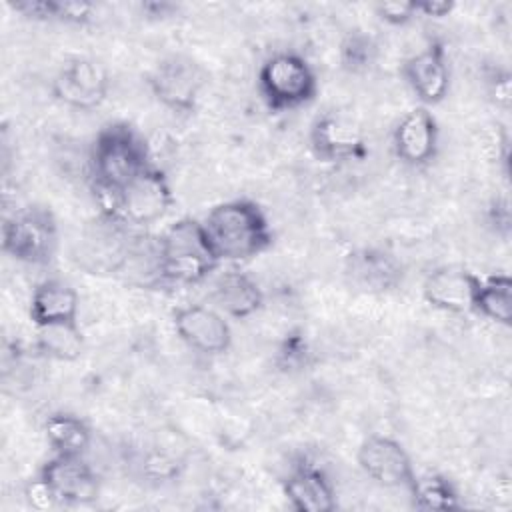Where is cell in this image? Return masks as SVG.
I'll use <instances>...</instances> for the list:
<instances>
[{"instance_id":"obj_5","label":"cell","mask_w":512,"mask_h":512,"mask_svg":"<svg viewBox=\"0 0 512 512\" xmlns=\"http://www.w3.org/2000/svg\"><path fill=\"white\" fill-rule=\"evenodd\" d=\"M2 250L24 264H50L58 250V224L54 214L36 204L16 210L2 224Z\"/></svg>"},{"instance_id":"obj_9","label":"cell","mask_w":512,"mask_h":512,"mask_svg":"<svg viewBox=\"0 0 512 512\" xmlns=\"http://www.w3.org/2000/svg\"><path fill=\"white\" fill-rule=\"evenodd\" d=\"M310 148L322 162L362 160L368 154L364 130L342 112H324L310 126Z\"/></svg>"},{"instance_id":"obj_23","label":"cell","mask_w":512,"mask_h":512,"mask_svg":"<svg viewBox=\"0 0 512 512\" xmlns=\"http://www.w3.org/2000/svg\"><path fill=\"white\" fill-rule=\"evenodd\" d=\"M412 496V504L418 510H458L460 496L454 488V484L444 478L442 474H426V476H416L412 486L408 488Z\"/></svg>"},{"instance_id":"obj_31","label":"cell","mask_w":512,"mask_h":512,"mask_svg":"<svg viewBox=\"0 0 512 512\" xmlns=\"http://www.w3.org/2000/svg\"><path fill=\"white\" fill-rule=\"evenodd\" d=\"M26 498H28L30 506H34L38 510H46V508H52L58 504L52 490L46 486V482L40 476L26 486Z\"/></svg>"},{"instance_id":"obj_14","label":"cell","mask_w":512,"mask_h":512,"mask_svg":"<svg viewBox=\"0 0 512 512\" xmlns=\"http://www.w3.org/2000/svg\"><path fill=\"white\" fill-rule=\"evenodd\" d=\"M440 128L426 106L404 114L392 132V150L396 158L412 168L430 164L438 154Z\"/></svg>"},{"instance_id":"obj_16","label":"cell","mask_w":512,"mask_h":512,"mask_svg":"<svg viewBox=\"0 0 512 512\" xmlns=\"http://www.w3.org/2000/svg\"><path fill=\"white\" fill-rule=\"evenodd\" d=\"M282 490L288 504L298 512H332L336 508V490L330 478L306 458L290 466Z\"/></svg>"},{"instance_id":"obj_20","label":"cell","mask_w":512,"mask_h":512,"mask_svg":"<svg viewBox=\"0 0 512 512\" xmlns=\"http://www.w3.org/2000/svg\"><path fill=\"white\" fill-rule=\"evenodd\" d=\"M44 436L54 454L84 456L92 442L90 426L76 414L54 412L44 422Z\"/></svg>"},{"instance_id":"obj_17","label":"cell","mask_w":512,"mask_h":512,"mask_svg":"<svg viewBox=\"0 0 512 512\" xmlns=\"http://www.w3.org/2000/svg\"><path fill=\"white\" fill-rule=\"evenodd\" d=\"M346 278L352 286L370 294H384L394 290L402 278L404 268L398 258L382 248H358L346 256Z\"/></svg>"},{"instance_id":"obj_26","label":"cell","mask_w":512,"mask_h":512,"mask_svg":"<svg viewBox=\"0 0 512 512\" xmlns=\"http://www.w3.org/2000/svg\"><path fill=\"white\" fill-rule=\"evenodd\" d=\"M512 78H510V72L506 68H490L486 72V90H488V96L490 100L502 108V110H508L510 108V100H512Z\"/></svg>"},{"instance_id":"obj_7","label":"cell","mask_w":512,"mask_h":512,"mask_svg":"<svg viewBox=\"0 0 512 512\" xmlns=\"http://www.w3.org/2000/svg\"><path fill=\"white\" fill-rule=\"evenodd\" d=\"M204 82L206 74L200 64L182 54L160 60L148 74L154 98L174 114H192L196 110Z\"/></svg>"},{"instance_id":"obj_25","label":"cell","mask_w":512,"mask_h":512,"mask_svg":"<svg viewBox=\"0 0 512 512\" xmlns=\"http://www.w3.org/2000/svg\"><path fill=\"white\" fill-rule=\"evenodd\" d=\"M312 364V348L300 330L288 332L276 350V366L282 372H300Z\"/></svg>"},{"instance_id":"obj_27","label":"cell","mask_w":512,"mask_h":512,"mask_svg":"<svg viewBox=\"0 0 512 512\" xmlns=\"http://www.w3.org/2000/svg\"><path fill=\"white\" fill-rule=\"evenodd\" d=\"M376 14L382 22L390 26H404L416 18V2H380L376 4Z\"/></svg>"},{"instance_id":"obj_8","label":"cell","mask_w":512,"mask_h":512,"mask_svg":"<svg viewBox=\"0 0 512 512\" xmlns=\"http://www.w3.org/2000/svg\"><path fill=\"white\" fill-rule=\"evenodd\" d=\"M108 88L110 76L106 68L86 56L68 60L52 80L54 98L76 110L98 108L106 100Z\"/></svg>"},{"instance_id":"obj_6","label":"cell","mask_w":512,"mask_h":512,"mask_svg":"<svg viewBox=\"0 0 512 512\" xmlns=\"http://www.w3.org/2000/svg\"><path fill=\"white\" fill-rule=\"evenodd\" d=\"M172 204V186L166 174L152 164L118 192L112 218L134 228H144L162 220Z\"/></svg>"},{"instance_id":"obj_2","label":"cell","mask_w":512,"mask_h":512,"mask_svg":"<svg viewBox=\"0 0 512 512\" xmlns=\"http://www.w3.org/2000/svg\"><path fill=\"white\" fill-rule=\"evenodd\" d=\"M220 262H244L272 246V228L264 210L248 198L216 204L202 220Z\"/></svg>"},{"instance_id":"obj_10","label":"cell","mask_w":512,"mask_h":512,"mask_svg":"<svg viewBox=\"0 0 512 512\" xmlns=\"http://www.w3.org/2000/svg\"><path fill=\"white\" fill-rule=\"evenodd\" d=\"M360 470L376 484L386 488H410L416 480L414 464L406 448L382 434H370L362 440L356 454Z\"/></svg>"},{"instance_id":"obj_32","label":"cell","mask_w":512,"mask_h":512,"mask_svg":"<svg viewBox=\"0 0 512 512\" xmlns=\"http://www.w3.org/2000/svg\"><path fill=\"white\" fill-rule=\"evenodd\" d=\"M452 0H420L416 2V12L422 16H432V18H444L454 10Z\"/></svg>"},{"instance_id":"obj_28","label":"cell","mask_w":512,"mask_h":512,"mask_svg":"<svg viewBox=\"0 0 512 512\" xmlns=\"http://www.w3.org/2000/svg\"><path fill=\"white\" fill-rule=\"evenodd\" d=\"M94 14L90 2L80 0H56V22L66 24H86Z\"/></svg>"},{"instance_id":"obj_4","label":"cell","mask_w":512,"mask_h":512,"mask_svg":"<svg viewBox=\"0 0 512 512\" xmlns=\"http://www.w3.org/2000/svg\"><path fill=\"white\" fill-rule=\"evenodd\" d=\"M258 92L272 112L296 110L314 100L318 78L310 62L296 52H276L258 68Z\"/></svg>"},{"instance_id":"obj_3","label":"cell","mask_w":512,"mask_h":512,"mask_svg":"<svg viewBox=\"0 0 512 512\" xmlns=\"http://www.w3.org/2000/svg\"><path fill=\"white\" fill-rule=\"evenodd\" d=\"M160 278L162 284H200L218 266L220 260L196 218H180L158 236Z\"/></svg>"},{"instance_id":"obj_29","label":"cell","mask_w":512,"mask_h":512,"mask_svg":"<svg viewBox=\"0 0 512 512\" xmlns=\"http://www.w3.org/2000/svg\"><path fill=\"white\" fill-rule=\"evenodd\" d=\"M10 8L30 20H56V0H20L10 2Z\"/></svg>"},{"instance_id":"obj_18","label":"cell","mask_w":512,"mask_h":512,"mask_svg":"<svg viewBox=\"0 0 512 512\" xmlns=\"http://www.w3.org/2000/svg\"><path fill=\"white\" fill-rule=\"evenodd\" d=\"M78 292L64 280H42L30 298V320L36 328L78 322Z\"/></svg>"},{"instance_id":"obj_24","label":"cell","mask_w":512,"mask_h":512,"mask_svg":"<svg viewBox=\"0 0 512 512\" xmlns=\"http://www.w3.org/2000/svg\"><path fill=\"white\" fill-rule=\"evenodd\" d=\"M340 66L348 74H364L368 72L378 58V42L372 34L354 28L348 30L338 46Z\"/></svg>"},{"instance_id":"obj_12","label":"cell","mask_w":512,"mask_h":512,"mask_svg":"<svg viewBox=\"0 0 512 512\" xmlns=\"http://www.w3.org/2000/svg\"><path fill=\"white\" fill-rule=\"evenodd\" d=\"M38 476L52 490L58 504H90L98 498L100 492L98 476L84 460V456L54 454L44 462Z\"/></svg>"},{"instance_id":"obj_30","label":"cell","mask_w":512,"mask_h":512,"mask_svg":"<svg viewBox=\"0 0 512 512\" xmlns=\"http://www.w3.org/2000/svg\"><path fill=\"white\" fill-rule=\"evenodd\" d=\"M486 218H488L490 228H492L498 236H502V238H508V236H510V222H512V216H510L508 198H496V200H492V204L488 206Z\"/></svg>"},{"instance_id":"obj_22","label":"cell","mask_w":512,"mask_h":512,"mask_svg":"<svg viewBox=\"0 0 512 512\" xmlns=\"http://www.w3.org/2000/svg\"><path fill=\"white\" fill-rule=\"evenodd\" d=\"M84 346L86 342L78 322L44 326V328H38V334H36L38 352L52 360L74 362L84 354Z\"/></svg>"},{"instance_id":"obj_11","label":"cell","mask_w":512,"mask_h":512,"mask_svg":"<svg viewBox=\"0 0 512 512\" xmlns=\"http://www.w3.org/2000/svg\"><path fill=\"white\" fill-rule=\"evenodd\" d=\"M178 338L200 354H224L232 344V330L220 310L204 304L178 306L172 312Z\"/></svg>"},{"instance_id":"obj_19","label":"cell","mask_w":512,"mask_h":512,"mask_svg":"<svg viewBox=\"0 0 512 512\" xmlns=\"http://www.w3.org/2000/svg\"><path fill=\"white\" fill-rule=\"evenodd\" d=\"M212 300L224 314L242 320L256 314L264 304V292L246 272L228 270L214 282Z\"/></svg>"},{"instance_id":"obj_13","label":"cell","mask_w":512,"mask_h":512,"mask_svg":"<svg viewBox=\"0 0 512 512\" xmlns=\"http://www.w3.org/2000/svg\"><path fill=\"white\" fill-rule=\"evenodd\" d=\"M400 74L424 106L442 102L450 88V66L444 42L436 38L430 40L424 50L402 62Z\"/></svg>"},{"instance_id":"obj_15","label":"cell","mask_w":512,"mask_h":512,"mask_svg":"<svg viewBox=\"0 0 512 512\" xmlns=\"http://www.w3.org/2000/svg\"><path fill=\"white\" fill-rule=\"evenodd\" d=\"M480 276L460 266H440L422 284L424 300L442 312L466 314L474 310Z\"/></svg>"},{"instance_id":"obj_1","label":"cell","mask_w":512,"mask_h":512,"mask_svg":"<svg viewBox=\"0 0 512 512\" xmlns=\"http://www.w3.org/2000/svg\"><path fill=\"white\" fill-rule=\"evenodd\" d=\"M150 166L148 144L130 124L112 122L100 128L90 150V172L102 214L114 216L118 192Z\"/></svg>"},{"instance_id":"obj_21","label":"cell","mask_w":512,"mask_h":512,"mask_svg":"<svg viewBox=\"0 0 512 512\" xmlns=\"http://www.w3.org/2000/svg\"><path fill=\"white\" fill-rule=\"evenodd\" d=\"M482 318L510 326L512 324V280L508 274H492L480 278L474 310Z\"/></svg>"},{"instance_id":"obj_33","label":"cell","mask_w":512,"mask_h":512,"mask_svg":"<svg viewBox=\"0 0 512 512\" xmlns=\"http://www.w3.org/2000/svg\"><path fill=\"white\" fill-rule=\"evenodd\" d=\"M142 10L148 14V16H160V18H164V16H170L174 10H176V6L174 4H170V2H146V4H142Z\"/></svg>"}]
</instances>
